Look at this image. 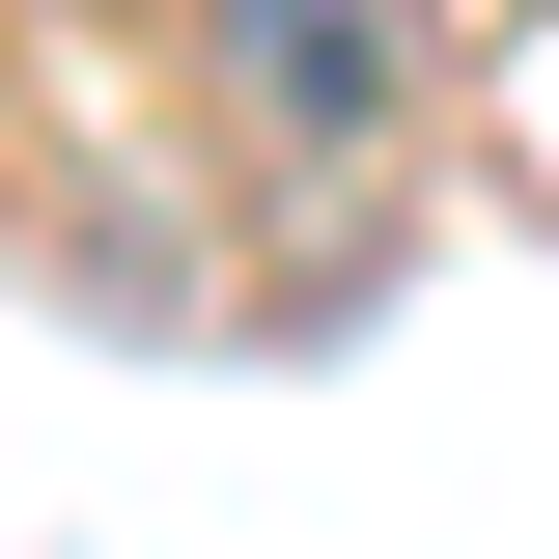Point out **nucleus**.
Wrapping results in <instances>:
<instances>
[{
    "label": "nucleus",
    "mask_w": 559,
    "mask_h": 559,
    "mask_svg": "<svg viewBox=\"0 0 559 559\" xmlns=\"http://www.w3.org/2000/svg\"><path fill=\"white\" fill-rule=\"evenodd\" d=\"M224 84H252V140H392V0H224Z\"/></svg>",
    "instance_id": "nucleus-1"
}]
</instances>
